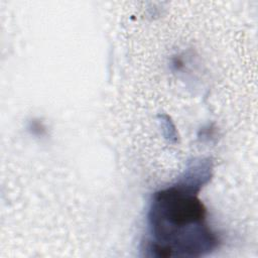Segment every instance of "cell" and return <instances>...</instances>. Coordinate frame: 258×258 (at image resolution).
<instances>
[{
	"instance_id": "cell-1",
	"label": "cell",
	"mask_w": 258,
	"mask_h": 258,
	"mask_svg": "<svg viewBox=\"0 0 258 258\" xmlns=\"http://www.w3.org/2000/svg\"><path fill=\"white\" fill-rule=\"evenodd\" d=\"M202 186L181 179L153 195L148 213L153 257H200L215 250L219 237L207 223L198 195Z\"/></svg>"
}]
</instances>
